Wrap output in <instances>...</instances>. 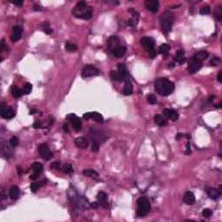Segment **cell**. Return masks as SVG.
I'll list each match as a JSON object with an SVG mask.
<instances>
[{"instance_id": "6da1fadb", "label": "cell", "mask_w": 222, "mask_h": 222, "mask_svg": "<svg viewBox=\"0 0 222 222\" xmlns=\"http://www.w3.org/2000/svg\"><path fill=\"white\" fill-rule=\"evenodd\" d=\"M155 90L161 96H169L174 90V84L170 80L167 78H159L155 84Z\"/></svg>"}, {"instance_id": "7a4b0ae2", "label": "cell", "mask_w": 222, "mask_h": 222, "mask_svg": "<svg viewBox=\"0 0 222 222\" xmlns=\"http://www.w3.org/2000/svg\"><path fill=\"white\" fill-rule=\"evenodd\" d=\"M75 17L83 19H90L93 16V9L87 5L85 1H80L77 4L75 8L72 11Z\"/></svg>"}, {"instance_id": "3957f363", "label": "cell", "mask_w": 222, "mask_h": 222, "mask_svg": "<svg viewBox=\"0 0 222 222\" xmlns=\"http://www.w3.org/2000/svg\"><path fill=\"white\" fill-rule=\"evenodd\" d=\"M137 216L138 217H144L149 212L151 206L150 202L147 197H141L137 200Z\"/></svg>"}, {"instance_id": "277c9868", "label": "cell", "mask_w": 222, "mask_h": 222, "mask_svg": "<svg viewBox=\"0 0 222 222\" xmlns=\"http://www.w3.org/2000/svg\"><path fill=\"white\" fill-rule=\"evenodd\" d=\"M174 24V17L169 12H165L161 18V25L164 32L168 33L172 31Z\"/></svg>"}, {"instance_id": "5b68a950", "label": "cell", "mask_w": 222, "mask_h": 222, "mask_svg": "<svg viewBox=\"0 0 222 222\" xmlns=\"http://www.w3.org/2000/svg\"><path fill=\"white\" fill-rule=\"evenodd\" d=\"M141 44L144 48L145 50L149 52L150 58H155L156 56L155 50V42L151 37H143L141 40Z\"/></svg>"}, {"instance_id": "8992f818", "label": "cell", "mask_w": 222, "mask_h": 222, "mask_svg": "<svg viewBox=\"0 0 222 222\" xmlns=\"http://www.w3.org/2000/svg\"><path fill=\"white\" fill-rule=\"evenodd\" d=\"M38 153L46 161H49L53 157L52 152L49 149V147L44 143H42L38 146Z\"/></svg>"}, {"instance_id": "52a82bcc", "label": "cell", "mask_w": 222, "mask_h": 222, "mask_svg": "<svg viewBox=\"0 0 222 222\" xmlns=\"http://www.w3.org/2000/svg\"><path fill=\"white\" fill-rule=\"evenodd\" d=\"M100 73L99 69H97L96 68H95L92 65H86L82 71V77L84 78H87V77H94L96 76Z\"/></svg>"}, {"instance_id": "ba28073f", "label": "cell", "mask_w": 222, "mask_h": 222, "mask_svg": "<svg viewBox=\"0 0 222 222\" xmlns=\"http://www.w3.org/2000/svg\"><path fill=\"white\" fill-rule=\"evenodd\" d=\"M67 121L71 122L73 128L75 129L76 131L81 130V128H82V122H81V120L77 116H76L75 115H73V114L68 115H67Z\"/></svg>"}, {"instance_id": "9c48e42d", "label": "cell", "mask_w": 222, "mask_h": 222, "mask_svg": "<svg viewBox=\"0 0 222 222\" xmlns=\"http://www.w3.org/2000/svg\"><path fill=\"white\" fill-rule=\"evenodd\" d=\"M15 110L12 108L7 107L5 105H2L1 110H0V115L5 119H12L15 115Z\"/></svg>"}, {"instance_id": "30bf717a", "label": "cell", "mask_w": 222, "mask_h": 222, "mask_svg": "<svg viewBox=\"0 0 222 222\" xmlns=\"http://www.w3.org/2000/svg\"><path fill=\"white\" fill-rule=\"evenodd\" d=\"M202 66H203L202 62L195 60V59H192L189 62V65H188V71H189V73L193 74V73L199 71L201 69Z\"/></svg>"}, {"instance_id": "8fae6325", "label": "cell", "mask_w": 222, "mask_h": 222, "mask_svg": "<svg viewBox=\"0 0 222 222\" xmlns=\"http://www.w3.org/2000/svg\"><path fill=\"white\" fill-rule=\"evenodd\" d=\"M145 7L153 13H156L159 9V2L157 0H147L145 2Z\"/></svg>"}, {"instance_id": "7c38bea8", "label": "cell", "mask_w": 222, "mask_h": 222, "mask_svg": "<svg viewBox=\"0 0 222 222\" xmlns=\"http://www.w3.org/2000/svg\"><path fill=\"white\" fill-rule=\"evenodd\" d=\"M84 118L85 120H89V119H92L95 122H103V117L101 114L97 113V112H90V113H86L84 115Z\"/></svg>"}, {"instance_id": "4fadbf2b", "label": "cell", "mask_w": 222, "mask_h": 222, "mask_svg": "<svg viewBox=\"0 0 222 222\" xmlns=\"http://www.w3.org/2000/svg\"><path fill=\"white\" fill-rule=\"evenodd\" d=\"M163 115L165 118H167L168 120H171V121H177L179 118V114L174 110V109H166L163 111Z\"/></svg>"}, {"instance_id": "5bb4252c", "label": "cell", "mask_w": 222, "mask_h": 222, "mask_svg": "<svg viewBox=\"0 0 222 222\" xmlns=\"http://www.w3.org/2000/svg\"><path fill=\"white\" fill-rule=\"evenodd\" d=\"M22 32H23V29L21 26H14L13 29H12V36H11V39L12 42H17L18 41L20 38H21V36H22Z\"/></svg>"}, {"instance_id": "9a60e30c", "label": "cell", "mask_w": 222, "mask_h": 222, "mask_svg": "<svg viewBox=\"0 0 222 222\" xmlns=\"http://www.w3.org/2000/svg\"><path fill=\"white\" fill-rule=\"evenodd\" d=\"M119 39L117 37L115 36H113L111 37H109V39L108 40V48L109 50L113 53V51L117 49L119 47Z\"/></svg>"}, {"instance_id": "2e32d148", "label": "cell", "mask_w": 222, "mask_h": 222, "mask_svg": "<svg viewBox=\"0 0 222 222\" xmlns=\"http://www.w3.org/2000/svg\"><path fill=\"white\" fill-rule=\"evenodd\" d=\"M75 144L79 149H85L89 146V141L85 137H77L75 139Z\"/></svg>"}, {"instance_id": "e0dca14e", "label": "cell", "mask_w": 222, "mask_h": 222, "mask_svg": "<svg viewBox=\"0 0 222 222\" xmlns=\"http://www.w3.org/2000/svg\"><path fill=\"white\" fill-rule=\"evenodd\" d=\"M183 201L187 205H193L195 202V196L192 192H187L183 197Z\"/></svg>"}, {"instance_id": "ac0fdd59", "label": "cell", "mask_w": 222, "mask_h": 222, "mask_svg": "<svg viewBox=\"0 0 222 222\" xmlns=\"http://www.w3.org/2000/svg\"><path fill=\"white\" fill-rule=\"evenodd\" d=\"M174 61L177 62L179 64H183L186 62V57H185V53L183 50H179L174 56Z\"/></svg>"}, {"instance_id": "d6986e66", "label": "cell", "mask_w": 222, "mask_h": 222, "mask_svg": "<svg viewBox=\"0 0 222 222\" xmlns=\"http://www.w3.org/2000/svg\"><path fill=\"white\" fill-rule=\"evenodd\" d=\"M118 69H119V74L122 77V80H128V70L127 68L124 64H119L118 65Z\"/></svg>"}, {"instance_id": "ffe728a7", "label": "cell", "mask_w": 222, "mask_h": 222, "mask_svg": "<svg viewBox=\"0 0 222 222\" xmlns=\"http://www.w3.org/2000/svg\"><path fill=\"white\" fill-rule=\"evenodd\" d=\"M207 194H208V196H209L211 199L216 200V199H218V198L220 196L221 192H220L219 189H217V188L210 187V188H208V190H207Z\"/></svg>"}, {"instance_id": "44dd1931", "label": "cell", "mask_w": 222, "mask_h": 222, "mask_svg": "<svg viewBox=\"0 0 222 222\" xmlns=\"http://www.w3.org/2000/svg\"><path fill=\"white\" fill-rule=\"evenodd\" d=\"M133 93V86L129 80L125 81V85L123 87V94L125 96H130Z\"/></svg>"}, {"instance_id": "7402d4cb", "label": "cell", "mask_w": 222, "mask_h": 222, "mask_svg": "<svg viewBox=\"0 0 222 222\" xmlns=\"http://www.w3.org/2000/svg\"><path fill=\"white\" fill-rule=\"evenodd\" d=\"M155 122L160 127H166L168 125L167 120L161 115H155Z\"/></svg>"}, {"instance_id": "603a6c76", "label": "cell", "mask_w": 222, "mask_h": 222, "mask_svg": "<svg viewBox=\"0 0 222 222\" xmlns=\"http://www.w3.org/2000/svg\"><path fill=\"white\" fill-rule=\"evenodd\" d=\"M19 196V189L18 186H12L10 189V197L12 200H18Z\"/></svg>"}, {"instance_id": "cb8c5ba5", "label": "cell", "mask_w": 222, "mask_h": 222, "mask_svg": "<svg viewBox=\"0 0 222 222\" xmlns=\"http://www.w3.org/2000/svg\"><path fill=\"white\" fill-rule=\"evenodd\" d=\"M97 200H98V202L100 203V205L104 206L108 202V195H107V193L103 192V191L99 192L98 194H97Z\"/></svg>"}, {"instance_id": "d4e9b609", "label": "cell", "mask_w": 222, "mask_h": 222, "mask_svg": "<svg viewBox=\"0 0 222 222\" xmlns=\"http://www.w3.org/2000/svg\"><path fill=\"white\" fill-rule=\"evenodd\" d=\"M207 57H208V53H207L206 51H199V52H197V53L193 56V59H195V60H198V61L202 62V61L206 60Z\"/></svg>"}, {"instance_id": "484cf974", "label": "cell", "mask_w": 222, "mask_h": 222, "mask_svg": "<svg viewBox=\"0 0 222 222\" xmlns=\"http://www.w3.org/2000/svg\"><path fill=\"white\" fill-rule=\"evenodd\" d=\"M127 50V48L125 46H119L117 49H115L113 51V54L115 57H122Z\"/></svg>"}, {"instance_id": "4316f807", "label": "cell", "mask_w": 222, "mask_h": 222, "mask_svg": "<svg viewBox=\"0 0 222 222\" xmlns=\"http://www.w3.org/2000/svg\"><path fill=\"white\" fill-rule=\"evenodd\" d=\"M31 168H32L34 173L37 174H38V175H40V174L42 173V171H43V165H42L40 162H35V163H33V164L31 165Z\"/></svg>"}, {"instance_id": "83f0119b", "label": "cell", "mask_w": 222, "mask_h": 222, "mask_svg": "<svg viewBox=\"0 0 222 222\" xmlns=\"http://www.w3.org/2000/svg\"><path fill=\"white\" fill-rule=\"evenodd\" d=\"M83 174L88 177H91V178H94V179H97L98 178V173L96 172L95 170L93 169H85L83 171Z\"/></svg>"}, {"instance_id": "f1b7e54d", "label": "cell", "mask_w": 222, "mask_h": 222, "mask_svg": "<svg viewBox=\"0 0 222 222\" xmlns=\"http://www.w3.org/2000/svg\"><path fill=\"white\" fill-rule=\"evenodd\" d=\"M23 90H20L19 88H18V87H13L12 88V96L15 97V98H19V97H21V96L23 95Z\"/></svg>"}, {"instance_id": "f546056e", "label": "cell", "mask_w": 222, "mask_h": 222, "mask_svg": "<svg viewBox=\"0 0 222 222\" xmlns=\"http://www.w3.org/2000/svg\"><path fill=\"white\" fill-rule=\"evenodd\" d=\"M62 172H64L65 174H73L74 170H73V167L71 164H69V163H66L62 166Z\"/></svg>"}, {"instance_id": "4dcf8cb0", "label": "cell", "mask_w": 222, "mask_h": 222, "mask_svg": "<svg viewBox=\"0 0 222 222\" xmlns=\"http://www.w3.org/2000/svg\"><path fill=\"white\" fill-rule=\"evenodd\" d=\"M170 50V46L167 43H163L160 46V49H159V53L160 54H162V55H166L168 53Z\"/></svg>"}, {"instance_id": "1f68e13d", "label": "cell", "mask_w": 222, "mask_h": 222, "mask_svg": "<svg viewBox=\"0 0 222 222\" xmlns=\"http://www.w3.org/2000/svg\"><path fill=\"white\" fill-rule=\"evenodd\" d=\"M110 77H111L113 80L117 81V82H122V77H121V76H120L119 72H116V71H114V70L110 72Z\"/></svg>"}, {"instance_id": "d6a6232c", "label": "cell", "mask_w": 222, "mask_h": 222, "mask_svg": "<svg viewBox=\"0 0 222 222\" xmlns=\"http://www.w3.org/2000/svg\"><path fill=\"white\" fill-rule=\"evenodd\" d=\"M65 49H66L67 51L72 52V51H76V50H77V46L76 44H74V43H71L68 42V43H66V45H65Z\"/></svg>"}, {"instance_id": "836d02e7", "label": "cell", "mask_w": 222, "mask_h": 222, "mask_svg": "<svg viewBox=\"0 0 222 222\" xmlns=\"http://www.w3.org/2000/svg\"><path fill=\"white\" fill-rule=\"evenodd\" d=\"M100 149V142L96 140H93L92 145H91V150L93 152H97Z\"/></svg>"}, {"instance_id": "e575fe53", "label": "cell", "mask_w": 222, "mask_h": 222, "mask_svg": "<svg viewBox=\"0 0 222 222\" xmlns=\"http://www.w3.org/2000/svg\"><path fill=\"white\" fill-rule=\"evenodd\" d=\"M42 185H43L42 182H33V183H31V192L36 193V192L39 189V187H41Z\"/></svg>"}, {"instance_id": "d590c367", "label": "cell", "mask_w": 222, "mask_h": 222, "mask_svg": "<svg viewBox=\"0 0 222 222\" xmlns=\"http://www.w3.org/2000/svg\"><path fill=\"white\" fill-rule=\"evenodd\" d=\"M215 18L220 22L222 20V9L221 6H218L215 11Z\"/></svg>"}, {"instance_id": "8d00e7d4", "label": "cell", "mask_w": 222, "mask_h": 222, "mask_svg": "<svg viewBox=\"0 0 222 222\" xmlns=\"http://www.w3.org/2000/svg\"><path fill=\"white\" fill-rule=\"evenodd\" d=\"M31 90H32V85L31 84H26L25 85H24V89H23V92H24V94H25V95H28V94H30L31 92Z\"/></svg>"}, {"instance_id": "74e56055", "label": "cell", "mask_w": 222, "mask_h": 222, "mask_svg": "<svg viewBox=\"0 0 222 222\" xmlns=\"http://www.w3.org/2000/svg\"><path fill=\"white\" fill-rule=\"evenodd\" d=\"M147 102H149L150 104H155L157 103V99H156V96L155 95H149L147 97Z\"/></svg>"}, {"instance_id": "f35d334b", "label": "cell", "mask_w": 222, "mask_h": 222, "mask_svg": "<svg viewBox=\"0 0 222 222\" xmlns=\"http://www.w3.org/2000/svg\"><path fill=\"white\" fill-rule=\"evenodd\" d=\"M210 12H211V9H210L209 6H204V7H202V8L200 9V13L201 15H208Z\"/></svg>"}, {"instance_id": "ab89813d", "label": "cell", "mask_w": 222, "mask_h": 222, "mask_svg": "<svg viewBox=\"0 0 222 222\" xmlns=\"http://www.w3.org/2000/svg\"><path fill=\"white\" fill-rule=\"evenodd\" d=\"M10 142H11L12 147H17V146L18 145V143H19V140H18V138L17 136H13V137H12V138H11Z\"/></svg>"}, {"instance_id": "60d3db41", "label": "cell", "mask_w": 222, "mask_h": 222, "mask_svg": "<svg viewBox=\"0 0 222 222\" xmlns=\"http://www.w3.org/2000/svg\"><path fill=\"white\" fill-rule=\"evenodd\" d=\"M212 212L210 210V209H208V208H206V209H204L203 211H202V215L205 217V218H210L211 216H212Z\"/></svg>"}, {"instance_id": "b9f144b4", "label": "cell", "mask_w": 222, "mask_h": 222, "mask_svg": "<svg viewBox=\"0 0 222 222\" xmlns=\"http://www.w3.org/2000/svg\"><path fill=\"white\" fill-rule=\"evenodd\" d=\"M211 64L212 65V66H217V65H219V62H220V59L219 58V57H213L212 60H211Z\"/></svg>"}, {"instance_id": "7bdbcfd3", "label": "cell", "mask_w": 222, "mask_h": 222, "mask_svg": "<svg viewBox=\"0 0 222 222\" xmlns=\"http://www.w3.org/2000/svg\"><path fill=\"white\" fill-rule=\"evenodd\" d=\"M138 19H136V18H130V19H128V25H130V26H135L136 24H137V21Z\"/></svg>"}, {"instance_id": "ee69618b", "label": "cell", "mask_w": 222, "mask_h": 222, "mask_svg": "<svg viewBox=\"0 0 222 222\" xmlns=\"http://www.w3.org/2000/svg\"><path fill=\"white\" fill-rule=\"evenodd\" d=\"M51 168L53 169H59L60 168V163L59 162H53L51 164Z\"/></svg>"}, {"instance_id": "f6af8a7d", "label": "cell", "mask_w": 222, "mask_h": 222, "mask_svg": "<svg viewBox=\"0 0 222 222\" xmlns=\"http://www.w3.org/2000/svg\"><path fill=\"white\" fill-rule=\"evenodd\" d=\"M186 154L187 155H189V154H191V149H190V143L189 142H187V145H186Z\"/></svg>"}, {"instance_id": "bcb514c9", "label": "cell", "mask_w": 222, "mask_h": 222, "mask_svg": "<svg viewBox=\"0 0 222 222\" xmlns=\"http://www.w3.org/2000/svg\"><path fill=\"white\" fill-rule=\"evenodd\" d=\"M33 128H41V122H40V121L35 122L34 124H33Z\"/></svg>"}, {"instance_id": "7dc6e473", "label": "cell", "mask_w": 222, "mask_h": 222, "mask_svg": "<svg viewBox=\"0 0 222 222\" xmlns=\"http://www.w3.org/2000/svg\"><path fill=\"white\" fill-rule=\"evenodd\" d=\"M13 4L16 5H18V6H21V5H23L24 1H23V0H17V1H14V2H13Z\"/></svg>"}, {"instance_id": "c3c4849f", "label": "cell", "mask_w": 222, "mask_h": 222, "mask_svg": "<svg viewBox=\"0 0 222 222\" xmlns=\"http://www.w3.org/2000/svg\"><path fill=\"white\" fill-rule=\"evenodd\" d=\"M6 49H7V47L5 45V41L2 39V40H1V52H3V51H4L5 50H6Z\"/></svg>"}, {"instance_id": "681fc988", "label": "cell", "mask_w": 222, "mask_h": 222, "mask_svg": "<svg viewBox=\"0 0 222 222\" xmlns=\"http://www.w3.org/2000/svg\"><path fill=\"white\" fill-rule=\"evenodd\" d=\"M222 76V72L220 71L219 74H218V77H217V79H218V81H219V83H222V79H221V77Z\"/></svg>"}, {"instance_id": "f907efd6", "label": "cell", "mask_w": 222, "mask_h": 222, "mask_svg": "<svg viewBox=\"0 0 222 222\" xmlns=\"http://www.w3.org/2000/svg\"><path fill=\"white\" fill-rule=\"evenodd\" d=\"M182 136H184V134H183L178 133V134H177V135H176V140H180V139H181V137H182Z\"/></svg>"}, {"instance_id": "816d5d0a", "label": "cell", "mask_w": 222, "mask_h": 222, "mask_svg": "<svg viewBox=\"0 0 222 222\" xmlns=\"http://www.w3.org/2000/svg\"><path fill=\"white\" fill-rule=\"evenodd\" d=\"M33 10H34V11H40V10H41V8H40L38 5H35V6H34V8H33Z\"/></svg>"}, {"instance_id": "f5cc1de1", "label": "cell", "mask_w": 222, "mask_h": 222, "mask_svg": "<svg viewBox=\"0 0 222 222\" xmlns=\"http://www.w3.org/2000/svg\"><path fill=\"white\" fill-rule=\"evenodd\" d=\"M63 129L65 130V132H66V133H68V132H69V129H68V125H67V124H64V126H63Z\"/></svg>"}, {"instance_id": "db71d44e", "label": "cell", "mask_w": 222, "mask_h": 222, "mask_svg": "<svg viewBox=\"0 0 222 222\" xmlns=\"http://www.w3.org/2000/svg\"><path fill=\"white\" fill-rule=\"evenodd\" d=\"M18 174H22V168L19 166H18Z\"/></svg>"}, {"instance_id": "11a10c76", "label": "cell", "mask_w": 222, "mask_h": 222, "mask_svg": "<svg viewBox=\"0 0 222 222\" xmlns=\"http://www.w3.org/2000/svg\"><path fill=\"white\" fill-rule=\"evenodd\" d=\"M36 112H37L36 109H31V114H34V113H36Z\"/></svg>"}, {"instance_id": "9f6ffc18", "label": "cell", "mask_w": 222, "mask_h": 222, "mask_svg": "<svg viewBox=\"0 0 222 222\" xmlns=\"http://www.w3.org/2000/svg\"><path fill=\"white\" fill-rule=\"evenodd\" d=\"M216 108H221V103H218V105H215Z\"/></svg>"}, {"instance_id": "6f0895ef", "label": "cell", "mask_w": 222, "mask_h": 222, "mask_svg": "<svg viewBox=\"0 0 222 222\" xmlns=\"http://www.w3.org/2000/svg\"><path fill=\"white\" fill-rule=\"evenodd\" d=\"M169 67H174V62H171V63L169 64Z\"/></svg>"}]
</instances>
